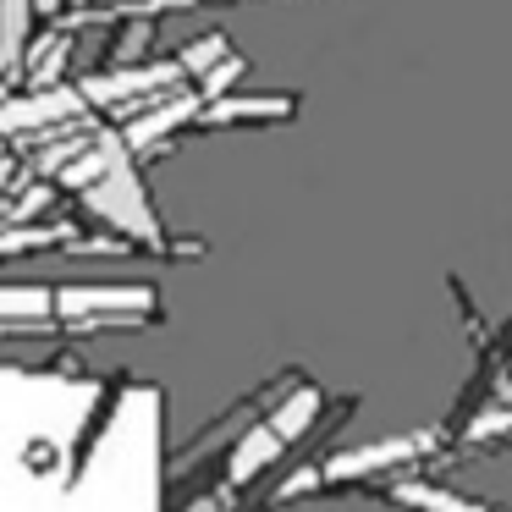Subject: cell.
<instances>
[{
	"mask_svg": "<svg viewBox=\"0 0 512 512\" xmlns=\"http://www.w3.org/2000/svg\"><path fill=\"white\" fill-rule=\"evenodd\" d=\"M221 56H232V50H226V39H221V34H210V39H193V45H182L171 61L182 67V78H204V72H210Z\"/></svg>",
	"mask_w": 512,
	"mask_h": 512,
	"instance_id": "obj_13",
	"label": "cell"
},
{
	"mask_svg": "<svg viewBox=\"0 0 512 512\" xmlns=\"http://www.w3.org/2000/svg\"><path fill=\"white\" fill-rule=\"evenodd\" d=\"M56 320L67 331H105V325H149L160 320V292L144 281H89L56 287Z\"/></svg>",
	"mask_w": 512,
	"mask_h": 512,
	"instance_id": "obj_4",
	"label": "cell"
},
{
	"mask_svg": "<svg viewBox=\"0 0 512 512\" xmlns=\"http://www.w3.org/2000/svg\"><path fill=\"white\" fill-rule=\"evenodd\" d=\"M237 78H243V56H221V61H215V67L199 78V89H193V94H199V105H215Z\"/></svg>",
	"mask_w": 512,
	"mask_h": 512,
	"instance_id": "obj_14",
	"label": "cell"
},
{
	"mask_svg": "<svg viewBox=\"0 0 512 512\" xmlns=\"http://www.w3.org/2000/svg\"><path fill=\"white\" fill-rule=\"evenodd\" d=\"M188 122H199V94H177V100L155 105V111H144V116H127V122L116 127V138L127 144L133 160H144V155L160 149V138H171L177 127H188Z\"/></svg>",
	"mask_w": 512,
	"mask_h": 512,
	"instance_id": "obj_7",
	"label": "cell"
},
{
	"mask_svg": "<svg viewBox=\"0 0 512 512\" xmlns=\"http://www.w3.org/2000/svg\"><path fill=\"white\" fill-rule=\"evenodd\" d=\"M56 320V287H0V325H28L45 331Z\"/></svg>",
	"mask_w": 512,
	"mask_h": 512,
	"instance_id": "obj_10",
	"label": "cell"
},
{
	"mask_svg": "<svg viewBox=\"0 0 512 512\" xmlns=\"http://www.w3.org/2000/svg\"><path fill=\"white\" fill-rule=\"evenodd\" d=\"M320 419H325V391L298 375V386L281 391L276 408L259 413V419L243 430V441L232 446V457H226V490L237 496V490L254 485L259 474H270V463H276L292 441H303Z\"/></svg>",
	"mask_w": 512,
	"mask_h": 512,
	"instance_id": "obj_3",
	"label": "cell"
},
{
	"mask_svg": "<svg viewBox=\"0 0 512 512\" xmlns=\"http://www.w3.org/2000/svg\"><path fill=\"white\" fill-rule=\"evenodd\" d=\"M12 177H17V155H6V149H0V199H6V188H12Z\"/></svg>",
	"mask_w": 512,
	"mask_h": 512,
	"instance_id": "obj_15",
	"label": "cell"
},
{
	"mask_svg": "<svg viewBox=\"0 0 512 512\" xmlns=\"http://www.w3.org/2000/svg\"><path fill=\"white\" fill-rule=\"evenodd\" d=\"M166 391L0 364V512H160Z\"/></svg>",
	"mask_w": 512,
	"mask_h": 512,
	"instance_id": "obj_1",
	"label": "cell"
},
{
	"mask_svg": "<svg viewBox=\"0 0 512 512\" xmlns=\"http://www.w3.org/2000/svg\"><path fill=\"white\" fill-rule=\"evenodd\" d=\"M28 28H34V0H0V72L12 78L28 50Z\"/></svg>",
	"mask_w": 512,
	"mask_h": 512,
	"instance_id": "obj_12",
	"label": "cell"
},
{
	"mask_svg": "<svg viewBox=\"0 0 512 512\" xmlns=\"http://www.w3.org/2000/svg\"><path fill=\"white\" fill-rule=\"evenodd\" d=\"M105 133V171L94 188H83V210L94 215V221H105L122 243H133L138 254H166V226L155 221V210H149V188L144 177H138V160L127 155V144L116 138V127H100Z\"/></svg>",
	"mask_w": 512,
	"mask_h": 512,
	"instance_id": "obj_2",
	"label": "cell"
},
{
	"mask_svg": "<svg viewBox=\"0 0 512 512\" xmlns=\"http://www.w3.org/2000/svg\"><path fill=\"white\" fill-rule=\"evenodd\" d=\"M61 243H83L78 221H50V226H6L0 232V259L6 254H50Z\"/></svg>",
	"mask_w": 512,
	"mask_h": 512,
	"instance_id": "obj_11",
	"label": "cell"
},
{
	"mask_svg": "<svg viewBox=\"0 0 512 512\" xmlns=\"http://www.w3.org/2000/svg\"><path fill=\"white\" fill-rule=\"evenodd\" d=\"M375 496L397 501V507H413V512H496L485 501H468L446 485H430V479H391V485H375Z\"/></svg>",
	"mask_w": 512,
	"mask_h": 512,
	"instance_id": "obj_9",
	"label": "cell"
},
{
	"mask_svg": "<svg viewBox=\"0 0 512 512\" xmlns=\"http://www.w3.org/2000/svg\"><path fill=\"white\" fill-rule=\"evenodd\" d=\"M298 100L292 94H221L215 105H199V127H243V122H292Z\"/></svg>",
	"mask_w": 512,
	"mask_h": 512,
	"instance_id": "obj_8",
	"label": "cell"
},
{
	"mask_svg": "<svg viewBox=\"0 0 512 512\" xmlns=\"http://www.w3.org/2000/svg\"><path fill=\"white\" fill-rule=\"evenodd\" d=\"M89 116L78 83H56V89H34L17 100H0V138H23V133H50V127H72Z\"/></svg>",
	"mask_w": 512,
	"mask_h": 512,
	"instance_id": "obj_6",
	"label": "cell"
},
{
	"mask_svg": "<svg viewBox=\"0 0 512 512\" xmlns=\"http://www.w3.org/2000/svg\"><path fill=\"white\" fill-rule=\"evenodd\" d=\"M435 446V430H413V435H391V441H369L353 452H325L320 457V490L342 485V479H369V474H391V468H408L413 457H424Z\"/></svg>",
	"mask_w": 512,
	"mask_h": 512,
	"instance_id": "obj_5",
	"label": "cell"
}]
</instances>
